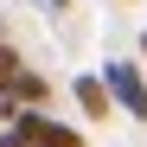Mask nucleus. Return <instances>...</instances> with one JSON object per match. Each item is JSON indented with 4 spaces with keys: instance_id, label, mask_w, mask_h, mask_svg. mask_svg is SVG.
<instances>
[{
    "instance_id": "nucleus-5",
    "label": "nucleus",
    "mask_w": 147,
    "mask_h": 147,
    "mask_svg": "<svg viewBox=\"0 0 147 147\" xmlns=\"http://www.w3.org/2000/svg\"><path fill=\"white\" fill-rule=\"evenodd\" d=\"M45 147H90L77 128H64V121H51V134H45Z\"/></svg>"
},
{
    "instance_id": "nucleus-7",
    "label": "nucleus",
    "mask_w": 147,
    "mask_h": 147,
    "mask_svg": "<svg viewBox=\"0 0 147 147\" xmlns=\"http://www.w3.org/2000/svg\"><path fill=\"white\" fill-rule=\"evenodd\" d=\"M141 51H147V32H141Z\"/></svg>"
},
{
    "instance_id": "nucleus-6",
    "label": "nucleus",
    "mask_w": 147,
    "mask_h": 147,
    "mask_svg": "<svg viewBox=\"0 0 147 147\" xmlns=\"http://www.w3.org/2000/svg\"><path fill=\"white\" fill-rule=\"evenodd\" d=\"M0 147H32V141L19 134V128H0Z\"/></svg>"
},
{
    "instance_id": "nucleus-2",
    "label": "nucleus",
    "mask_w": 147,
    "mask_h": 147,
    "mask_svg": "<svg viewBox=\"0 0 147 147\" xmlns=\"http://www.w3.org/2000/svg\"><path fill=\"white\" fill-rule=\"evenodd\" d=\"M70 90H77V109H83V115H96V121H102V115L115 109V96H109V83L96 77V70H90V77H77Z\"/></svg>"
},
{
    "instance_id": "nucleus-3",
    "label": "nucleus",
    "mask_w": 147,
    "mask_h": 147,
    "mask_svg": "<svg viewBox=\"0 0 147 147\" xmlns=\"http://www.w3.org/2000/svg\"><path fill=\"white\" fill-rule=\"evenodd\" d=\"M7 96H13L19 109H45V102H51V83H45L38 70H19V77H13V90H7Z\"/></svg>"
},
{
    "instance_id": "nucleus-4",
    "label": "nucleus",
    "mask_w": 147,
    "mask_h": 147,
    "mask_svg": "<svg viewBox=\"0 0 147 147\" xmlns=\"http://www.w3.org/2000/svg\"><path fill=\"white\" fill-rule=\"evenodd\" d=\"M19 70H26V58H19V51H13V45H7V38H0V96H7V90H13V77H19Z\"/></svg>"
},
{
    "instance_id": "nucleus-1",
    "label": "nucleus",
    "mask_w": 147,
    "mask_h": 147,
    "mask_svg": "<svg viewBox=\"0 0 147 147\" xmlns=\"http://www.w3.org/2000/svg\"><path fill=\"white\" fill-rule=\"evenodd\" d=\"M102 83H109V96H115V109L121 115H134V121H147V77H141V70L134 64H102Z\"/></svg>"
}]
</instances>
